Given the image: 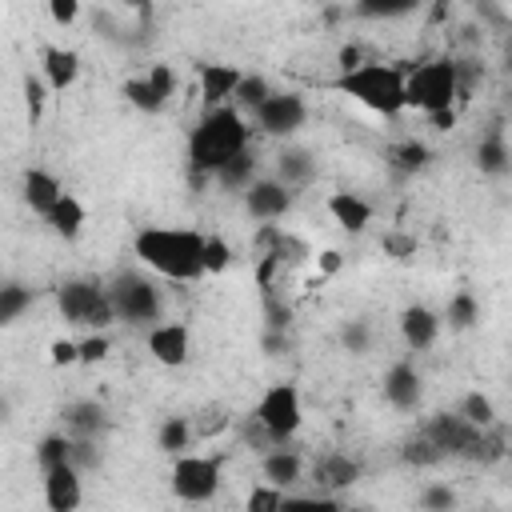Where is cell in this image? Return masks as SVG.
I'll return each instance as SVG.
<instances>
[{
	"label": "cell",
	"instance_id": "1",
	"mask_svg": "<svg viewBox=\"0 0 512 512\" xmlns=\"http://www.w3.org/2000/svg\"><path fill=\"white\" fill-rule=\"evenodd\" d=\"M132 252L144 268H152L156 276L164 280H176V284H192L204 276V232L196 228H140L132 236Z\"/></svg>",
	"mask_w": 512,
	"mask_h": 512
},
{
	"label": "cell",
	"instance_id": "2",
	"mask_svg": "<svg viewBox=\"0 0 512 512\" xmlns=\"http://www.w3.org/2000/svg\"><path fill=\"white\" fill-rule=\"evenodd\" d=\"M248 148V124L236 104L204 108L200 124L188 136V172L192 176H212L228 156Z\"/></svg>",
	"mask_w": 512,
	"mask_h": 512
},
{
	"label": "cell",
	"instance_id": "3",
	"mask_svg": "<svg viewBox=\"0 0 512 512\" xmlns=\"http://www.w3.org/2000/svg\"><path fill=\"white\" fill-rule=\"evenodd\" d=\"M336 92L352 96L356 104H364L368 112L380 116H396L404 112V72L396 64H356L348 72H340Z\"/></svg>",
	"mask_w": 512,
	"mask_h": 512
},
{
	"label": "cell",
	"instance_id": "4",
	"mask_svg": "<svg viewBox=\"0 0 512 512\" xmlns=\"http://www.w3.org/2000/svg\"><path fill=\"white\" fill-rule=\"evenodd\" d=\"M56 308L64 316V324H84L92 332H104L116 312H112V300H108V288L100 280H88V276H76V280H64L56 288Z\"/></svg>",
	"mask_w": 512,
	"mask_h": 512
},
{
	"label": "cell",
	"instance_id": "5",
	"mask_svg": "<svg viewBox=\"0 0 512 512\" xmlns=\"http://www.w3.org/2000/svg\"><path fill=\"white\" fill-rule=\"evenodd\" d=\"M456 104V72L452 60H428L416 64L404 76V108H420L424 116L436 108H452Z\"/></svg>",
	"mask_w": 512,
	"mask_h": 512
},
{
	"label": "cell",
	"instance_id": "6",
	"mask_svg": "<svg viewBox=\"0 0 512 512\" xmlns=\"http://www.w3.org/2000/svg\"><path fill=\"white\" fill-rule=\"evenodd\" d=\"M252 420L264 424V432L276 440V444H292L300 424H304V400H300V388L296 384H272L256 408H252Z\"/></svg>",
	"mask_w": 512,
	"mask_h": 512
},
{
	"label": "cell",
	"instance_id": "7",
	"mask_svg": "<svg viewBox=\"0 0 512 512\" xmlns=\"http://www.w3.org/2000/svg\"><path fill=\"white\" fill-rule=\"evenodd\" d=\"M108 300H112L116 320H124V324H156L160 308H164L160 288L148 276H136V272H120L108 284Z\"/></svg>",
	"mask_w": 512,
	"mask_h": 512
},
{
	"label": "cell",
	"instance_id": "8",
	"mask_svg": "<svg viewBox=\"0 0 512 512\" xmlns=\"http://www.w3.org/2000/svg\"><path fill=\"white\" fill-rule=\"evenodd\" d=\"M220 488V456L180 452L172 456V492L184 504H208Z\"/></svg>",
	"mask_w": 512,
	"mask_h": 512
},
{
	"label": "cell",
	"instance_id": "9",
	"mask_svg": "<svg viewBox=\"0 0 512 512\" xmlns=\"http://www.w3.org/2000/svg\"><path fill=\"white\" fill-rule=\"evenodd\" d=\"M252 120H256V128H260L264 136L284 140V136H292V132L304 128V120H308V104H304L300 92H268L264 104L252 112Z\"/></svg>",
	"mask_w": 512,
	"mask_h": 512
},
{
	"label": "cell",
	"instance_id": "10",
	"mask_svg": "<svg viewBox=\"0 0 512 512\" xmlns=\"http://www.w3.org/2000/svg\"><path fill=\"white\" fill-rule=\"evenodd\" d=\"M296 192H288L276 176H252V184L244 188V212L252 220H284L292 212Z\"/></svg>",
	"mask_w": 512,
	"mask_h": 512
},
{
	"label": "cell",
	"instance_id": "11",
	"mask_svg": "<svg viewBox=\"0 0 512 512\" xmlns=\"http://www.w3.org/2000/svg\"><path fill=\"white\" fill-rule=\"evenodd\" d=\"M476 424H468L460 412H440V416H432L428 420V428H424V436L444 452V456H460L464 460V452H468V444L476 440Z\"/></svg>",
	"mask_w": 512,
	"mask_h": 512
},
{
	"label": "cell",
	"instance_id": "12",
	"mask_svg": "<svg viewBox=\"0 0 512 512\" xmlns=\"http://www.w3.org/2000/svg\"><path fill=\"white\" fill-rule=\"evenodd\" d=\"M148 352L156 364L164 368H180L192 352V336H188V324L172 320V324H152L148 328Z\"/></svg>",
	"mask_w": 512,
	"mask_h": 512
},
{
	"label": "cell",
	"instance_id": "13",
	"mask_svg": "<svg viewBox=\"0 0 512 512\" xmlns=\"http://www.w3.org/2000/svg\"><path fill=\"white\" fill-rule=\"evenodd\" d=\"M384 400H388L392 408H400V412L420 408V400H424V380H420V372H416L412 360H396V364L384 372Z\"/></svg>",
	"mask_w": 512,
	"mask_h": 512
},
{
	"label": "cell",
	"instance_id": "14",
	"mask_svg": "<svg viewBox=\"0 0 512 512\" xmlns=\"http://www.w3.org/2000/svg\"><path fill=\"white\" fill-rule=\"evenodd\" d=\"M40 68H44L48 92H68L80 80V52L64 48V44H44L40 48Z\"/></svg>",
	"mask_w": 512,
	"mask_h": 512
},
{
	"label": "cell",
	"instance_id": "15",
	"mask_svg": "<svg viewBox=\"0 0 512 512\" xmlns=\"http://www.w3.org/2000/svg\"><path fill=\"white\" fill-rule=\"evenodd\" d=\"M80 500H84L80 472H76L68 460L44 472V504H48L52 512H72V508H80Z\"/></svg>",
	"mask_w": 512,
	"mask_h": 512
},
{
	"label": "cell",
	"instance_id": "16",
	"mask_svg": "<svg viewBox=\"0 0 512 512\" xmlns=\"http://www.w3.org/2000/svg\"><path fill=\"white\" fill-rule=\"evenodd\" d=\"M60 420H64L68 436H96V440H104L108 428H112L108 408L100 400H72V404H64Z\"/></svg>",
	"mask_w": 512,
	"mask_h": 512
},
{
	"label": "cell",
	"instance_id": "17",
	"mask_svg": "<svg viewBox=\"0 0 512 512\" xmlns=\"http://www.w3.org/2000/svg\"><path fill=\"white\" fill-rule=\"evenodd\" d=\"M260 476L288 492L292 484L304 480V460H300V452L292 444H276V448L260 452Z\"/></svg>",
	"mask_w": 512,
	"mask_h": 512
},
{
	"label": "cell",
	"instance_id": "18",
	"mask_svg": "<svg viewBox=\"0 0 512 512\" xmlns=\"http://www.w3.org/2000/svg\"><path fill=\"white\" fill-rule=\"evenodd\" d=\"M360 472H364L360 460H352L344 452H328V456H320L312 464V480H316L320 492H344V488H352L360 480Z\"/></svg>",
	"mask_w": 512,
	"mask_h": 512
},
{
	"label": "cell",
	"instance_id": "19",
	"mask_svg": "<svg viewBox=\"0 0 512 512\" xmlns=\"http://www.w3.org/2000/svg\"><path fill=\"white\" fill-rule=\"evenodd\" d=\"M400 336H404V344L412 352H428L436 344V336H440V316L432 308H424V304H408L400 312Z\"/></svg>",
	"mask_w": 512,
	"mask_h": 512
},
{
	"label": "cell",
	"instance_id": "20",
	"mask_svg": "<svg viewBox=\"0 0 512 512\" xmlns=\"http://www.w3.org/2000/svg\"><path fill=\"white\" fill-rule=\"evenodd\" d=\"M236 80H240L236 64H200V100H204V108L232 104Z\"/></svg>",
	"mask_w": 512,
	"mask_h": 512
},
{
	"label": "cell",
	"instance_id": "21",
	"mask_svg": "<svg viewBox=\"0 0 512 512\" xmlns=\"http://www.w3.org/2000/svg\"><path fill=\"white\" fill-rule=\"evenodd\" d=\"M328 212H332V220H336L344 232H352V236H360V232L372 224V204H368L364 196L348 192V188H336V192L328 196Z\"/></svg>",
	"mask_w": 512,
	"mask_h": 512
},
{
	"label": "cell",
	"instance_id": "22",
	"mask_svg": "<svg viewBox=\"0 0 512 512\" xmlns=\"http://www.w3.org/2000/svg\"><path fill=\"white\" fill-rule=\"evenodd\" d=\"M276 180L288 188V192H300L316 180V160L308 148H280L276 152Z\"/></svg>",
	"mask_w": 512,
	"mask_h": 512
},
{
	"label": "cell",
	"instance_id": "23",
	"mask_svg": "<svg viewBox=\"0 0 512 512\" xmlns=\"http://www.w3.org/2000/svg\"><path fill=\"white\" fill-rule=\"evenodd\" d=\"M84 220H88V212H84V204H80L72 192H60V196L52 200V208L44 212V224H48L60 240H76V236L84 232Z\"/></svg>",
	"mask_w": 512,
	"mask_h": 512
},
{
	"label": "cell",
	"instance_id": "24",
	"mask_svg": "<svg viewBox=\"0 0 512 512\" xmlns=\"http://www.w3.org/2000/svg\"><path fill=\"white\" fill-rule=\"evenodd\" d=\"M476 168L484 176H508L512 168V152H508V140H504V128L492 124L480 140H476Z\"/></svg>",
	"mask_w": 512,
	"mask_h": 512
},
{
	"label": "cell",
	"instance_id": "25",
	"mask_svg": "<svg viewBox=\"0 0 512 512\" xmlns=\"http://www.w3.org/2000/svg\"><path fill=\"white\" fill-rule=\"evenodd\" d=\"M60 192H64V184H60V180H56L48 168H28V172H24L20 196H24V204H28L36 216H44Z\"/></svg>",
	"mask_w": 512,
	"mask_h": 512
},
{
	"label": "cell",
	"instance_id": "26",
	"mask_svg": "<svg viewBox=\"0 0 512 512\" xmlns=\"http://www.w3.org/2000/svg\"><path fill=\"white\" fill-rule=\"evenodd\" d=\"M428 160H432V152L420 140H400V144L388 148V164H392L396 176H416V172L428 168Z\"/></svg>",
	"mask_w": 512,
	"mask_h": 512
},
{
	"label": "cell",
	"instance_id": "27",
	"mask_svg": "<svg viewBox=\"0 0 512 512\" xmlns=\"http://www.w3.org/2000/svg\"><path fill=\"white\" fill-rule=\"evenodd\" d=\"M212 176H216V184H220V188H228V192H244V188L252 184V176H256V160H252V152L244 148V152L228 156Z\"/></svg>",
	"mask_w": 512,
	"mask_h": 512
},
{
	"label": "cell",
	"instance_id": "28",
	"mask_svg": "<svg viewBox=\"0 0 512 512\" xmlns=\"http://www.w3.org/2000/svg\"><path fill=\"white\" fill-rule=\"evenodd\" d=\"M192 440H196V424H192L188 416H168V420L160 424V432H156V444H160V452H168V456L188 452Z\"/></svg>",
	"mask_w": 512,
	"mask_h": 512
},
{
	"label": "cell",
	"instance_id": "29",
	"mask_svg": "<svg viewBox=\"0 0 512 512\" xmlns=\"http://www.w3.org/2000/svg\"><path fill=\"white\" fill-rule=\"evenodd\" d=\"M36 304V288L28 284H0V328L16 324Z\"/></svg>",
	"mask_w": 512,
	"mask_h": 512
},
{
	"label": "cell",
	"instance_id": "30",
	"mask_svg": "<svg viewBox=\"0 0 512 512\" xmlns=\"http://www.w3.org/2000/svg\"><path fill=\"white\" fill-rule=\"evenodd\" d=\"M424 0H356L352 12L360 20H400V16H412Z\"/></svg>",
	"mask_w": 512,
	"mask_h": 512
},
{
	"label": "cell",
	"instance_id": "31",
	"mask_svg": "<svg viewBox=\"0 0 512 512\" xmlns=\"http://www.w3.org/2000/svg\"><path fill=\"white\" fill-rule=\"evenodd\" d=\"M268 92H272L268 76H260V72H240L236 92H232V104H236V108H244V112H256V108L264 104V96H268Z\"/></svg>",
	"mask_w": 512,
	"mask_h": 512
},
{
	"label": "cell",
	"instance_id": "32",
	"mask_svg": "<svg viewBox=\"0 0 512 512\" xmlns=\"http://www.w3.org/2000/svg\"><path fill=\"white\" fill-rule=\"evenodd\" d=\"M20 96H24V120H28V128H36L40 116H44V104H48V84H44V76L24 72V80H20Z\"/></svg>",
	"mask_w": 512,
	"mask_h": 512
},
{
	"label": "cell",
	"instance_id": "33",
	"mask_svg": "<svg viewBox=\"0 0 512 512\" xmlns=\"http://www.w3.org/2000/svg\"><path fill=\"white\" fill-rule=\"evenodd\" d=\"M68 464H72L80 476L104 468V448H100V440H96V436H72V444H68Z\"/></svg>",
	"mask_w": 512,
	"mask_h": 512
},
{
	"label": "cell",
	"instance_id": "34",
	"mask_svg": "<svg viewBox=\"0 0 512 512\" xmlns=\"http://www.w3.org/2000/svg\"><path fill=\"white\" fill-rule=\"evenodd\" d=\"M444 320H448L452 332H468V328H476V320H480V304H476V296H472V292H456V296L448 300V308H444Z\"/></svg>",
	"mask_w": 512,
	"mask_h": 512
},
{
	"label": "cell",
	"instance_id": "35",
	"mask_svg": "<svg viewBox=\"0 0 512 512\" xmlns=\"http://www.w3.org/2000/svg\"><path fill=\"white\" fill-rule=\"evenodd\" d=\"M120 96H124V100H128L136 112H148V116L164 108V100H160V96L148 88V80H144V76H128V80L120 84Z\"/></svg>",
	"mask_w": 512,
	"mask_h": 512
},
{
	"label": "cell",
	"instance_id": "36",
	"mask_svg": "<svg viewBox=\"0 0 512 512\" xmlns=\"http://www.w3.org/2000/svg\"><path fill=\"white\" fill-rule=\"evenodd\" d=\"M468 424H476V428H488V424H496V404H492V396H484V392H468L464 400H460V408H456Z\"/></svg>",
	"mask_w": 512,
	"mask_h": 512
},
{
	"label": "cell",
	"instance_id": "37",
	"mask_svg": "<svg viewBox=\"0 0 512 512\" xmlns=\"http://www.w3.org/2000/svg\"><path fill=\"white\" fill-rule=\"evenodd\" d=\"M68 444H72L68 432H48V436L36 444V464H40V472L64 464V460H68Z\"/></svg>",
	"mask_w": 512,
	"mask_h": 512
},
{
	"label": "cell",
	"instance_id": "38",
	"mask_svg": "<svg viewBox=\"0 0 512 512\" xmlns=\"http://www.w3.org/2000/svg\"><path fill=\"white\" fill-rule=\"evenodd\" d=\"M200 260H204V276H220V272L232 264V244H228L224 236H204Z\"/></svg>",
	"mask_w": 512,
	"mask_h": 512
},
{
	"label": "cell",
	"instance_id": "39",
	"mask_svg": "<svg viewBox=\"0 0 512 512\" xmlns=\"http://www.w3.org/2000/svg\"><path fill=\"white\" fill-rule=\"evenodd\" d=\"M400 460H404V464H412V468H432V464H440V460H444V452H440L428 436H416V440H408V444L400 448Z\"/></svg>",
	"mask_w": 512,
	"mask_h": 512
},
{
	"label": "cell",
	"instance_id": "40",
	"mask_svg": "<svg viewBox=\"0 0 512 512\" xmlns=\"http://www.w3.org/2000/svg\"><path fill=\"white\" fill-rule=\"evenodd\" d=\"M260 296H264V328H272V332H288V328H292V304L280 300L276 288H268V292H260Z\"/></svg>",
	"mask_w": 512,
	"mask_h": 512
},
{
	"label": "cell",
	"instance_id": "41",
	"mask_svg": "<svg viewBox=\"0 0 512 512\" xmlns=\"http://www.w3.org/2000/svg\"><path fill=\"white\" fill-rule=\"evenodd\" d=\"M452 72H456V100H468L476 92V84L484 80L480 60H452Z\"/></svg>",
	"mask_w": 512,
	"mask_h": 512
},
{
	"label": "cell",
	"instance_id": "42",
	"mask_svg": "<svg viewBox=\"0 0 512 512\" xmlns=\"http://www.w3.org/2000/svg\"><path fill=\"white\" fill-rule=\"evenodd\" d=\"M340 344H344V352L364 356V352L372 348V328H368V320H348V324L340 328Z\"/></svg>",
	"mask_w": 512,
	"mask_h": 512
},
{
	"label": "cell",
	"instance_id": "43",
	"mask_svg": "<svg viewBox=\"0 0 512 512\" xmlns=\"http://www.w3.org/2000/svg\"><path fill=\"white\" fill-rule=\"evenodd\" d=\"M248 512H276V508H284V488H276V484H256L252 492H248Z\"/></svg>",
	"mask_w": 512,
	"mask_h": 512
},
{
	"label": "cell",
	"instance_id": "44",
	"mask_svg": "<svg viewBox=\"0 0 512 512\" xmlns=\"http://www.w3.org/2000/svg\"><path fill=\"white\" fill-rule=\"evenodd\" d=\"M108 348H112V340L104 332H92V336L76 340V364H100L108 356Z\"/></svg>",
	"mask_w": 512,
	"mask_h": 512
},
{
	"label": "cell",
	"instance_id": "45",
	"mask_svg": "<svg viewBox=\"0 0 512 512\" xmlns=\"http://www.w3.org/2000/svg\"><path fill=\"white\" fill-rule=\"evenodd\" d=\"M144 80H148V88L168 104L172 100V92H176V72H172V64H152L148 72H144Z\"/></svg>",
	"mask_w": 512,
	"mask_h": 512
},
{
	"label": "cell",
	"instance_id": "46",
	"mask_svg": "<svg viewBox=\"0 0 512 512\" xmlns=\"http://www.w3.org/2000/svg\"><path fill=\"white\" fill-rule=\"evenodd\" d=\"M380 248L392 260H412L416 256V236H408V232H384L380 236Z\"/></svg>",
	"mask_w": 512,
	"mask_h": 512
},
{
	"label": "cell",
	"instance_id": "47",
	"mask_svg": "<svg viewBox=\"0 0 512 512\" xmlns=\"http://www.w3.org/2000/svg\"><path fill=\"white\" fill-rule=\"evenodd\" d=\"M420 508H428V512H448V508H456V492H452L448 484H428V488L420 492Z\"/></svg>",
	"mask_w": 512,
	"mask_h": 512
},
{
	"label": "cell",
	"instance_id": "48",
	"mask_svg": "<svg viewBox=\"0 0 512 512\" xmlns=\"http://www.w3.org/2000/svg\"><path fill=\"white\" fill-rule=\"evenodd\" d=\"M124 28H128V24H120V20H116L112 12H104V8L92 16V32H96L100 40H108V44H120V40H124Z\"/></svg>",
	"mask_w": 512,
	"mask_h": 512
},
{
	"label": "cell",
	"instance_id": "49",
	"mask_svg": "<svg viewBox=\"0 0 512 512\" xmlns=\"http://www.w3.org/2000/svg\"><path fill=\"white\" fill-rule=\"evenodd\" d=\"M284 264L272 256V252H256V288L260 292H268V288H276V272H280Z\"/></svg>",
	"mask_w": 512,
	"mask_h": 512
},
{
	"label": "cell",
	"instance_id": "50",
	"mask_svg": "<svg viewBox=\"0 0 512 512\" xmlns=\"http://www.w3.org/2000/svg\"><path fill=\"white\" fill-rule=\"evenodd\" d=\"M48 16L56 28H72L80 20V0H48Z\"/></svg>",
	"mask_w": 512,
	"mask_h": 512
},
{
	"label": "cell",
	"instance_id": "51",
	"mask_svg": "<svg viewBox=\"0 0 512 512\" xmlns=\"http://www.w3.org/2000/svg\"><path fill=\"white\" fill-rule=\"evenodd\" d=\"M476 8H480V20H484V24H492L496 32H504V28H508L504 0H476Z\"/></svg>",
	"mask_w": 512,
	"mask_h": 512
},
{
	"label": "cell",
	"instance_id": "52",
	"mask_svg": "<svg viewBox=\"0 0 512 512\" xmlns=\"http://www.w3.org/2000/svg\"><path fill=\"white\" fill-rule=\"evenodd\" d=\"M48 360L56 364V368H68V364H76V340H52L48 344Z\"/></svg>",
	"mask_w": 512,
	"mask_h": 512
},
{
	"label": "cell",
	"instance_id": "53",
	"mask_svg": "<svg viewBox=\"0 0 512 512\" xmlns=\"http://www.w3.org/2000/svg\"><path fill=\"white\" fill-rule=\"evenodd\" d=\"M260 348H264V356H284V352L292 348V340H288V332H272V328H264Z\"/></svg>",
	"mask_w": 512,
	"mask_h": 512
},
{
	"label": "cell",
	"instance_id": "54",
	"mask_svg": "<svg viewBox=\"0 0 512 512\" xmlns=\"http://www.w3.org/2000/svg\"><path fill=\"white\" fill-rule=\"evenodd\" d=\"M336 64H340V72H348V68L364 64V56H360V48H356V44H344V48L336 52Z\"/></svg>",
	"mask_w": 512,
	"mask_h": 512
},
{
	"label": "cell",
	"instance_id": "55",
	"mask_svg": "<svg viewBox=\"0 0 512 512\" xmlns=\"http://www.w3.org/2000/svg\"><path fill=\"white\" fill-rule=\"evenodd\" d=\"M428 120H432L436 132H448V128L456 124V104H452V108H436V112H428Z\"/></svg>",
	"mask_w": 512,
	"mask_h": 512
},
{
	"label": "cell",
	"instance_id": "56",
	"mask_svg": "<svg viewBox=\"0 0 512 512\" xmlns=\"http://www.w3.org/2000/svg\"><path fill=\"white\" fill-rule=\"evenodd\" d=\"M340 264H344V256H340L336 248L320 252V276H336V272H340Z\"/></svg>",
	"mask_w": 512,
	"mask_h": 512
},
{
	"label": "cell",
	"instance_id": "57",
	"mask_svg": "<svg viewBox=\"0 0 512 512\" xmlns=\"http://www.w3.org/2000/svg\"><path fill=\"white\" fill-rule=\"evenodd\" d=\"M120 8H128V12H136V20H144V24H152V0H116Z\"/></svg>",
	"mask_w": 512,
	"mask_h": 512
}]
</instances>
